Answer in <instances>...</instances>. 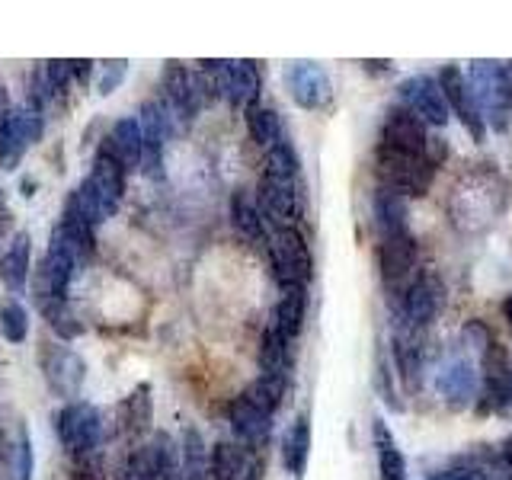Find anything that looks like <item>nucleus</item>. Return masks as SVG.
<instances>
[{"label": "nucleus", "instance_id": "1", "mask_svg": "<svg viewBox=\"0 0 512 480\" xmlns=\"http://www.w3.org/2000/svg\"><path fill=\"white\" fill-rule=\"evenodd\" d=\"M160 106L167 112V122L173 128V135H183L186 128L196 122L199 112L212 103L199 71H189L183 64L170 61L164 77H160Z\"/></svg>", "mask_w": 512, "mask_h": 480}, {"label": "nucleus", "instance_id": "2", "mask_svg": "<svg viewBox=\"0 0 512 480\" xmlns=\"http://www.w3.org/2000/svg\"><path fill=\"white\" fill-rule=\"evenodd\" d=\"M468 87L474 93L487 128L503 135L512 116V68H503L500 61H474L468 74Z\"/></svg>", "mask_w": 512, "mask_h": 480}, {"label": "nucleus", "instance_id": "3", "mask_svg": "<svg viewBox=\"0 0 512 480\" xmlns=\"http://www.w3.org/2000/svg\"><path fill=\"white\" fill-rule=\"evenodd\" d=\"M52 423H55V432L64 445V452L71 458L103 448V442L109 436L103 410L96 404H87V400H71V404H64L61 410H55Z\"/></svg>", "mask_w": 512, "mask_h": 480}, {"label": "nucleus", "instance_id": "4", "mask_svg": "<svg viewBox=\"0 0 512 480\" xmlns=\"http://www.w3.org/2000/svg\"><path fill=\"white\" fill-rule=\"evenodd\" d=\"M436 164L429 160H420L413 154H404L397 148H388V144H378L375 151V173L384 189L397 192V196H426L432 180H436Z\"/></svg>", "mask_w": 512, "mask_h": 480}, {"label": "nucleus", "instance_id": "5", "mask_svg": "<svg viewBox=\"0 0 512 480\" xmlns=\"http://www.w3.org/2000/svg\"><path fill=\"white\" fill-rule=\"evenodd\" d=\"M269 263L272 276L282 288H308L314 276V260L308 250V240L298 228H279L269 237Z\"/></svg>", "mask_w": 512, "mask_h": 480}, {"label": "nucleus", "instance_id": "6", "mask_svg": "<svg viewBox=\"0 0 512 480\" xmlns=\"http://www.w3.org/2000/svg\"><path fill=\"white\" fill-rule=\"evenodd\" d=\"M381 144H388V148H397L404 154H413L420 160H429V164H436V167L445 160V144L429 132L426 122L410 116L407 109H394L388 116V122L381 128Z\"/></svg>", "mask_w": 512, "mask_h": 480}, {"label": "nucleus", "instance_id": "7", "mask_svg": "<svg viewBox=\"0 0 512 480\" xmlns=\"http://www.w3.org/2000/svg\"><path fill=\"white\" fill-rule=\"evenodd\" d=\"M39 368H42V378L48 384V391L55 397H61L64 404L80 397L84 391V381H87V362L77 356L71 346L64 343H45L39 349Z\"/></svg>", "mask_w": 512, "mask_h": 480}, {"label": "nucleus", "instance_id": "8", "mask_svg": "<svg viewBox=\"0 0 512 480\" xmlns=\"http://www.w3.org/2000/svg\"><path fill=\"white\" fill-rule=\"evenodd\" d=\"M45 116L29 106H13L10 116L0 122V170H16L23 164L26 151L42 141Z\"/></svg>", "mask_w": 512, "mask_h": 480}, {"label": "nucleus", "instance_id": "9", "mask_svg": "<svg viewBox=\"0 0 512 480\" xmlns=\"http://www.w3.org/2000/svg\"><path fill=\"white\" fill-rule=\"evenodd\" d=\"M74 276H77V266L71 256L48 247L42 253V260L32 266V298H36V308L48 311V308H55V304H68Z\"/></svg>", "mask_w": 512, "mask_h": 480}, {"label": "nucleus", "instance_id": "10", "mask_svg": "<svg viewBox=\"0 0 512 480\" xmlns=\"http://www.w3.org/2000/svg\"><path fill=\"white\" fill-rule=\"evenodd\" d=\"M138 125H141V170L148 180H164V154L173 128L167 122V112L157 100H144L138 106Z\"/></svg>", "mask_w": 512, "mask_h": 480}, {"label": "nucleus", "instance_id": "11", "mask_svg": "<svg viewBox=\"0 0 512 480\" xmlns=\"http://www.w3.org/2000/svg\"><path fill=\"white\" fill-rule=\"evenodd\" d=\"M397 96H400V103L407 106L410 116H416V119L432 125V128H442L448 122V116H452V109H448V103H445V93L439 87V80L429 77V74L407 77L404 84H400Z\"/></svg>", "mask_w": 512, "mask_h": 480}, {"label": "nucleus", "instance_id": "12", "mask_svg": "<svg viewBox=\"0 0 512 480\" xmlns=\"http://www.w3.org/2000/svg\"><path fill=\"white\" fill-rule=\"evenodd\" d=\"M256 205H260L263 221H272V231L295 228V221L301 215L295 180H282V176H266L263 173L260 189H256Z\"/></svg>", "mask_w": 512, "mask_h": 480}, {"label": "nucleus", "instance_id": "13", "mask_svg": "<svg viewBox=\"0 0 512 480\" xmlns=\"http://www.w3.org/2000/svg\"><path fill=\"white\" fill-rule=\"evenodd\" d=\"M436 80H439V87L445 93L448 109L458 116V122L464 125V132H468L480 144L487 138V122H484V116H480V109H477V100H474V93L468 87V77H464L458 68H442V74Z\"/></svg>", "mask_w": 512, "mask_h": 480}, {"label": "nucleus", "instance_id": "14", "mask_svg": "<svg viewBox=\"0 0 512 480\" xmlns=\"http://www.w3.org/2000/svg\"><path fill=\"white\" fill-rule=\"evenodd\" d=\"M285 87L301 109H324L333 100L327 71L314 61H292L285 68Z\"/></svg>", "mask_w": 512, "mask_h": 480}, {"label": "nucleus", "instance_id": "15", "mask_svg": "<svg viewBox=\"0 0 512 480\" xmlns=\"http://www.w3.org/2000/svg\"><path fill=\"white\" fill-rule=\"evenodd\" d=\"M442 295L445 288L436 276H416L407 288H404V301H400V324H407L410 330H423L436 320L439 308H442Z\"/></svg>", "mask_w": 512, "mask_h": 480}, {"label": "nucleus", "instance_id": "16", "mask_svg": "<svg viewBox=\"0 0 512 480\" xmlns=\"http://www.w3.org/2000/svg\"><path fill=\"white\" fill-rule=\"evenodd\" d=\"M263 455L240 442H218L212 448V480H263Z\"/></svg>", "mask_w": 512, "mask_h": 480}, {"label": "nucleus", "instance_id": "17", "mask_svg": "<svg viewBox=\"0 0 512 480\" xmlns=\"http://www.w3.org/2000/svg\"><path fill=\"white\" fill-rule=\"evenodd\" d=\"M416 240L410 234L404 237H388L378 244V269H381V282L397 292V288H407V279L416 269Z\"/></svg>", "mask_w": 512, "mask_h": 480}, {"label": "nucleus", "instance_id": "18", "mask_svg": "<svg viewBox=\"0 0 512 480\" xmlns=\"http://www.w3.org/2000/svg\"><path fill=\"white\" fill-rule=\"evenodd\" d=\"M151 423H154L151 384H138V388L116 407V432L122 439L132 442V448H135L151 432Z\"/></svg>", "mask_w": 512, "mask_h": 480}, {"label": "nucleus", "instance_id": "19", "mask_svg": "<svg viewBox=\"0 0 512 480\" xmlns=\"http://www.w3.org/2000/svg\"><path fill=\"white\" fill-rule=\"evenodd\" d=\"M228 423H231V432L240 445L253 448V452H260V448L269 442L272 436V416L263 413L260 407H253L247 397H234L231 407H228Z\"/></svg>", "mask_w": 512, "mask_h": 480}, {"label": "nucleus", "instance_id": "20", "mask_svg": "<svg viewBox=\"0 0 512 480\" xmlns=\"http://www.w3.org/2000/svg\"><path fill=\"white\" fill-rule=\"evenodd\" d=\"M29 272H32V237L26 231H16L4 256H0V282L16 298L26 292Z\"/></svg>", "mask_w": 512, "mask_h": 480}, {"label": "nucleus", "instance_id": "21", "mask_svg": "<svg viewBox=\"0 0 512 480\" xmlns=\"http://www.w3.org/2000/svg\"><path fill=\"white\" fill-rule=\"evenodd\" d=\"M436 391L452 410H461L471 404V397L477 391V372L468 359H452L442 365V372L436 375Z\"/></svg>", "mask_w": 512, "mask_h": 480}, {"label": "nucleus", "instance_id": "22", "mask_svg": "<svg viewBox=\"0 0 512 480\" xmlns=\"http://www.w3.org/2000/svg\"><path fill=\"white\" fill-rule=\"evenodd\" d=\"M260 87H263V80H260V68H256V61H247V58H240V61H228V100L231 106L237 109H253L256 103H260Z\"/></svg>", "mask_w": 512, "mask_h": 480}, {"label": "nucleus", "instance_id": "23", "mask_svg": "<svg viewBox=\"0 0 512 480\" xmlns=\"http://www.w3.org/2000/svg\"><path fill=\"white\" fill-rule=\"evenodd\" d=\"M106 148L112 151V157L119 160L125 173L141 170V125L135 116H125L112 125V132L106 138Z\"/></svg>", "mask_w": 512, "mask_h": 480}, {"label": "nucleus", "instance_id": "24", "mask_svg": "<svg viewBox=\"0 0 512 480\" xmlns=\"http://www.w3.org/2000/svg\"><path fill=\"white\" fill-rule=\"evenodd\" d=\"M87 180L103 192L106 199H112L116 205H122V196H125V180L128 173L122 170V164L116 157H112V151L106 148V141L96 148L93 154V164H90V176Z\"/></svg>", "mask_w": 512, "mask_h": 480}, {"label": "nucleus", "instance_id": "25", "mask_svg": "<svg viewBox=\"0 0 512 480\" xmlns=\"http://www.w3.org/2000/svg\"><path fill=\"white\" fill-rule=\"evenodd\" d=\"M372 215H375V228L381 234V240L388 237H404L407 234V199L397 196L391 189H378L372 199Z\"/></svg>", "mask_w": 512, "mask_h": 480}, {"label": "nucleus", "instance_id": "26", "mask_svg": "<svg viewBox=\"0 0 512 480\" xmlns=\"http://www.w3.org/2000/svg\"><path fill=\"white\" fill-rule=\"evenodd\" d=\"M304 317H308V288H282V298L272 311V327L292 343L304 330Z\"/></svg>", "mask_w": 512, "mask_h": 480}, {"label": "nucleus", "instance_id": "27", "mask_svg": "<svg viewBox=\"0 0 512 480\" xmlns=\"http://www.w3.org/2000/svg\"><path fill=\"white\" fill-rule=\"evenodd\" d=\"M180 464L183 480H212V448L196 426H186L180 436Z\"/></svg>", "mask_w": 512, "mask_h": 480}, {"label": "nucleus", "instance_id": "28", "mask_svg": "<svg viewBox=\"0 0 512 480\" xmlns=\"http://www.w3.org/2000/svg\"><path fill=\"white\" fill-rule=\"evenodd\" d=\"M231 224L250 244H266V221L260 215V205H256L247 189H237L231 196Z\"/></svg>", "mask_w": 512, "mask_h": 480}, {"label": "nucleus", "instance_id": "29", "mask_svg": "<svg viewBox=\"0 0 512 480\" xmlns=\"http://www.w3.org/2000/svg\"><path fill=\"white\" fill-rule=\"evenodd\" d=\"M308 455H311V423L308 416H298V420L288 426L285 439H282V464L292 477H301L308 468Z\"/></svg>", "mask_w": 512, "mask_h": 480}, {"label": "nucleus", "instance_id": "30", "mask_svg": "<svg viewBox=\"0 0 512 480\" xmlns=\"http://www.w3.org/2000/svg\"><path fill=\"white\" fill-rule=\"evenodd\" d=\"M260 372L263 375H279L288 378V368H292V352H288V340L276 330V327H266L260 336Z\"/></svg>", "mask_w": 512, "mask_h": 480}, {"label": "nucleus", "instance_id": "31", "mask_svg": "<svg viewBox=\"0 0 512 480\" xmlns=\"http://www.w3.org/2000/svg\"><path fill=\"white\" fill-rule=\"evenodd\" d=\"M247 128H250V138L260 144V148H266V151L285 141L282 119H279V112L272 109V106L256 103L253 109H247Z\"/></svg>", "mask_w": 512, "mask_h": 480}, {"label": "nucleus", "instance_id": "32", "mask_svg": "<svg viewBox=\"0 0 512 480\" xmlns=\"http://www.w3.org/2000/svg\"><path fill=\"white\" fill-rule=\"evenodd\" d=\"M151 455H154V471L157 480H183V464H180V442H173L170 432H154L151 436Z\"/></svg>", "mask_w": 512, "mask_h": 480}, {"label": "nucleus", "instance_id": "33", "mask_svg": "<svg viewBox=\"0 0 512 480\" xmlns=\"http://www.w3.org/2000/svg\"><path fill=\"white\" fill-rule=\"evenodd\" d=\"M285 391H288V378H279V375H260L256 381L247 384V391L240 397H247L253 407H260L263 413L276 416V410L282 407L285 400Z\"/></svg>", "mask_w": 512, "mask_h": 480}, {"label": "nucleus", "instance_id": "34", "mask_svg": "<svg viewBox=\"0 0 512 480\" xmlns=\"http://www.w3.org/2000/svg\"><path fill=\"white\" fill-rule=\"evenodd\" d=\"M4 464L10 471V480H32V471H36V452H32V439H29L26 426L16 429V439L7 442Z\"/></svg>", "mask_w": 512, "mask_h": 480}, {"label": "nucleus", "instance_id": "35", "mask_svg": "<svg viewBox=\"0 0 512 480\" xmlns=\"http://www.w3.org/2000/svg\"><path fill=\"white\" fill-rule=\"evenodd\" d=\"M0 333H4V340L13 343V346L26 343V336H29V311H26V304L20 298L7 295L4 301H0Z\"/></svg>", "mask_w": 512, "mask_h": 480}, {"label": "nucleus", "instance_id": "36", "mask_svg": "<svg viewBox=\"0 0 512 480\" xmlns=\"http://www.w3.org/2000/svg\"><path fill=\"white\" fill-rule=\"evenodd\" d=\"M112 480H157V471H154V455H151V445H135L128 448V455L122 458L119 471Z\"/></svg>", "mask_w": 512, "mask_h": 480}, {"label": "nucleus", "instance_id": "37", "mask_svg": "<svg viewBox=\"0 0 512 480\" xmlns=\"http://www.w3.org/2000/svg\"><path fill=\"white\" fill-rule=\"evenodd\" d=\"M42 317L48 320V327L58 333V340H77L84 333V320H77V314L71 311V301L68 304H55V308L42 311Z\"/></svg>", "mask_w": 512, "mask_h": 480}, {"label": "nucleus", "instance_id": "38", "mask_svg": "<svg viewBox=\"0 0 512 480\" xmlns=\"http://www.w3.org/2000/svg\"><path fill=\"white\" fill-rule=\"evenodd\" d=\"M266 176H282V180H298V154L288 141L266 151Z\"/></svg>", "mask_w": 512, "mask_h": 480}, {"label": "nucleus", "instance_id": "39", "mask_svg": "<svg viewBox=\"0 0 512 480\" xmlns=\"http://www.w3.org/2000/svg\"><path fill=\"white\" fill-rule=\"evenodd\" d=\"M71 480H106V458L103 448L71 458Z\"/></svg>", "mask_w": 512, "mask_h": 480}, {"label": "nucleus", "instance_id": "40", "mask_svg": "<svg viewBox=\"0 0 512 480\" xmlns=\"http://www.w3.org/2000/svg\"><path fill=\"white\" fill-rule=\"evenodd\" d=\"M378 474L381 480H407V458L400 455V448H381L378 452Z\"/></svg>", "mask_w": 512, "mask_h": 480}, {"label": "nucleus", "instance_id": "41", "mask_svg": "<svg viewBox=\"0 0 512 480\" xmlns=\"http://www.w3.org/2000/svg\"><path fill=\"white\" fill-rule=\"evenodd\" d=\"M128 74V61L125 58H116V61H109L106 68H103V77H100V84H96V93L100 96H109V93H116L122 87V80Z\"/></svg>", "mask_w": 512, "mask_h": 480}, {"label": "nucleus", "instance_id": "42", "mask_svg": "<svg viewBox=\"0 0 512 480\" xmlns=\"http://www.w3.org/2000/svg\"><path fill=\"white\" fill-rule=\"evenodd\" d=\"M490 464H493V477L512 480V439H506L500 448H496V455L490 458Z\"/></svg>", "mask_w": 512, "mask_h": 480}, {"label": "nucleus", "instance_id": "43", "mask_svg": "<svg viewBox=\"0 0 512 480\" xmlns=\"http://www.w3.org/2000/svg\"><path fill=\"white\" fill-rule=\"evenodd\" d=\"M464 340H468L474 349H480V356H484V349L493 343V336H490V330L480 324V320H471L468 327H464Z\"/></svg>", "mask_w": 512, "mask_h": 480}, {"label": "nucleus", "instance_id": "44", "mask_svg": "<svg viewBox=\"0 0 512 480\" xmlns=\"http://www.w3.org/2000/svg\"><path fill=\"white\" fill-rule=\"evenodd\" d=\"M496 413L509 416V420H512V368H509V375L500 384V400H496Z\"/></svg>", "mask_w": 512, "mask_h": 480}, {"label": "nucleus", "instance_id": "45", "mask_svg": "<svg viewBox=\"0 0 512 480\" xmlns=\"http://www.w3.org/2000/svg\"><path fill=\"white\" fill-rule=\"evenodd\" d=\"M93 64L96 61H71V77H74V87H87V80L93 74Z\"/></svg>", "mask_w": 512, "mask_h": 480}, {"label": "nucleus", "instance_id": "46", "mask_svg": "<svg viewBox=\"0 0 512 480\" xmlns=\"http://www.w3.org/2000/svg\"><path fill=\"white\" fill-rule=\"evenodd\" d=\"M503 311H506V320H509V324H512V295L506 298V304H503Z\"/></svg>", "mask_w": 512, "mask_h": 480}, {"label": "nucleus", "instance_id": "47", "mask_svg": "<svg viewBox=\"0 0 512 480\" xmlns=\"http://www.w3.org/2000/svg\"><path fill=\"white\" fill-rule=\"evenodd\" d=\"M4 445H7L4 442V426H0V461H4Z\"/></svg>", "mask_w": 512, "mask_h": 480}]
</instances>
